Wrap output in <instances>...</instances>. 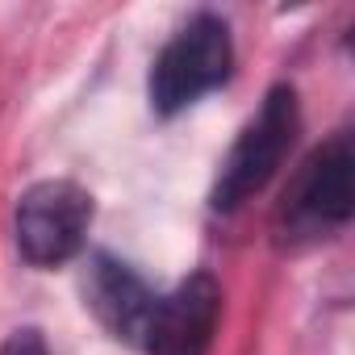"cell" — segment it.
<instances>
[{
    "mask_svg": "<svg viewBox=\"0 0 355 355\" xmlns=\"http://www.w3.org/2000/svg\"><path fill=\"white\" fill-rule=\"evenodd\" d=\"M301 130V113H297V92L288 84H276L259 113L243 125L239 142L230 146V155L222 159V171L214 180L209 205L218 214H234L239 205H247L272 175L280 171L284 155L293 150V138Z\"/></svg>",
    "mask_w": 355,
    "mask_h": 355,
    "instance_id": "1",
    "label": "cell"
},
{
    "mask_svg": "<svg viewBox=\"0 0 355 355\" xmlns=\"http://www.w3.org/2000/svg\"><path fill=\"white\" fill-rule=\"evenodd\" d=\"M230 67H234L230 26L214 13H197L159 51V59L150 67V109L159 117L184 113L193 101H201L205 92L226 84Z\"/></svg>",
    "mask_w": 355,
    "mask_h": 355,
    "instance_id": "2",
    "label": "cell"
},
{
    "mask_svg": "<svg viewBox=\"0 0 355 355\" xmlns=\"http://www.w3.org/2000/svg\"><path fill=\"white\" fill-rule=\"evenodd\" d=\"M351 138L334 134L322 142L293 175L280 205V239L284 243H313L351 222Z\"/></svg>",
    "mask_w": 355,
    "mask_h": 355,
    "instance_id": "3",
    "label": "cell"
},
{
    "mask_svg": "<svg viewBox=\"0 0 355 355\" xmlns=\"http://www.w3.org/2000/svg\"><path fill=\"white\" fill-rule=\"evenodd\" d=\"M92 226V193L76 180H38L17 197L13 234L17 251L34 268H59L84 251Z\"/></svg>",
    "mask_w": 355,
    "mask_h": 355,
    "instance_id": "4",
    "label": "cell"
},
{
    "mask_svg": "<svg viewBox=\"0 0 355 355\" xmlns=\"http://www.w3.org/2000/svg\"><path fill=\"white\" fill-rule=\"evenodd\" d=\"M84 297H88L92 313L101 318V326H105L113 338H121V343L146 351L150 330H155V322H159L163 297H155L150 284H146L130 263H121V259L96 251V255L88 259Z\"/></svg>",
    "mask_w": 355,
    "mask_h": 355,
    "instance_id": "5",
    "label": "cell"
},
{
    "mask_svg": "<svg viewBox=\"0 0 355 355\" xmlns=\"http://www.w3.org/2000/svg\"><path fill=\"white\" fill-rule=\"evenodd\" d=\"M218 313H222L218 280L209 272L189 276L171 297H163L146 351L150 355H205L218 330Z\"/></svg>",
    "mask_w": 355,
    "mask_h": 355,
    "instance_id": "6",
    "label": "cell"
},
{
    "mask_svg": "<svg viewBox=\"0 0 355 355\" xmlns=\"http://www.w3.org/2000/svg\"><path fill=\"white\" fill-rule=\"evenodd\" d=\"M0 355H46V338H42V330H34V326L13 330L5 343H0Z\"/></svg>",
    "mask_w": 355,
    "mask_h": 355,
    "instance_id": "7",
    "label": "cell"
}]
</instances>
